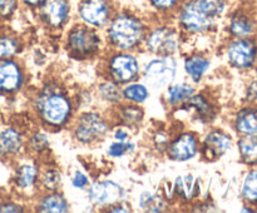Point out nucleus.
<instances>
[{"instance_id":"nucleus-15","label":"nucleus","mask_w":257,"mask_h":213,"mask_svg":"<svg viewBox=\"0 0 257 213\" xmlns=\"http://www.w3.org/2000/svg\"><path fill=\"white\" fill-rule=\"evenodd\" d=\"M28 73L24 64L18 58L0 59V93L13 97L27 88Z\"/></svg>"},{"instance_id":"nucleus-20","label":"nucleus","mask_w":257,"mask_h":213,"mask_svg":"<svg viewBox=\"0 0 257 213\" xmlns=\"http://www.w3.org/2000/svg\"><path fill=\"white\" fill-rule=\"evenodd\" d=\"M211 59L201 50L187 53L182 59V69L187 80L198 85L203 82L211 69Z\"/></svg>"},{"instance_id":"nucleus-10","label":"nucleus","mask_w":257,"mask_h":213,"mask_svg":"<svg viewBox=\"0 0 257 213\" xmlns=\"http://www.w3.org/2000/svg\"><path fill=\"white\" fill-rule=\"evenodd\" d=\"M40 169L42 160L28 154L15 160L12 183L19 197H29L32 199L39 192Z\"/></svg>"},{"instance_id":"nucleus-45","label":"nucleus","mask_w":257,"mask_h":213,"mask_svg":"<svg viewBox=\"0 0 257 213\" xmlns=\"http://www.w3.org/2000/svg\"><path fill=\"white\" fill-rule=\"evenodd\" d=\"M4 97H5V95L3 94V93H0V100H3V99H4Z\"/></svg>"},{"instance_id":"nucleus-6","label":"nucleus","mask_w":257,"mask_h":213,"mask_svg":"<svg viewBox=\"0 0 257 213\" xmlns=\"http://www.w3.org/2000/svg\"><path fill=\"white\" fill-rule=\"evenodd\" d=\"M100 74L103 78L113 80L119 85L141 79L142 62L138 52H123V50H105L99 58Z\"/></svg>"},{"instance_id":"nucleus-23","label":"nucleus","mask_w":257,"mask_h":213,"mask_svg":"<svg viewBox=\"0 0 257 213\" xmlns=\"http://www.w3.org/2000/svg\"><path fill=\"white\" fill-rule=\"evenodd\" d=\"M255 27V19L245 8H237L227 17L226 29L231 38H250Z\"/></svg>"},{"instance_id":"nucleus-28","label":"nucleus","mask_w":257,"mask_h":213,"mask_svg":"<svg viewBox=\"0 0 257 213\" xmlns=\"http://www.w3.org/2000/svg\"><path fill=\"white\" fill-rule=\"evenodd\" d=\"M137 205L143 212L161 213L168 210L170 200L162 193L152 192V190H143L138 195Z\"/></svg>"},{"instance_id":"nucleus-36","label":"nucleus","mask_w":257,"mask_h":213,"mask_svg":"<svg viewBox=\"0 0 257 213\" xmlns=\"http://www.w3.org/2000/svg\"><path fill=\"white\" fill-rule=\"evenodd\" d=\"M171 137H172V132H170L166 128H157L152 133V135H151V145H152V149L157 154L165 155Z\"/></svg>"},{"instance_id":"nucleus-25","label":"nucleus","mask_w":257,"mask_h":213,"mask_svg":"<svg viewBox=\"0 0 257 213\" xmlns=\"http://www.w3.org/2000/svg\"><path fill=\"white\" fill-rule=\"evenodd\" d=\"M52 148V142L49 138V132L44 128L39 127L32 129L27 133V142H25V154L34 157L39 160L48 159V154Z\"/></svg>"},{"instance_id":"nucleus-13","label":"nucleus","mask_w":257,"mask_h":213,"mask_svg":"<svg viewBox=\"0 0 257 213\" xmlns=\"http://www.w3.org/2000/svg\"><path fill=\"white\" fill-rule=\"evenodd\" d=\"M87 192V199L93 207L100 210L120 202H127L128 192L120 183L113 179H95L89 183Z\"/></svg>"},{"instance_id":"nucleus-31","label":"nucleus","mask_w":257,"mask_h":213,"mask_svg":"<svg viewBox=\"0 0 257 213\" xmlns=\"http://www.w3.org/2000/svg\"><path fill=\"white\" fill-rule=\"evenodd\" d=\"M233 127L241 135L257 134V110L250 107L241 109L236 114Z\"/></svg>"},{"instance_id":"nucleus-33","label":"nucleus","mask_w":257,"mask_h":213,"mask_svg":"<svg viewBox=\"0 0 257 213\" xmlns=\"http://www.w3.org/2000/svg\"><path fill=\"white\" fill-rule=\"evenodd\" d=\"M240 157L246 164L257 163V134L242 135L237 142Z\"/></svg>"},{"instance_id":"nucleus-21","label":"nucleus","mask_w":257,"mask_h":213,"mask_svg":"<svg viewBox=\"0 0 257 213\" xmlns=\"http://www.w3.org/2000/svg\"><path fill=\"white\" fill-rule=\"evenodd\" d=\"M171 192H172V199H177L182 204L191 205L196 200L200 199V179L196 178L193 174H191V173L178 175L173 180Z\"/></svg>"},{"instance_id":"nucleus-47","label":"nucleus","mask_w":257,"mask_h":213,"mask_svg":"<svg viewBox=\"0 0 257 213\" xmlns=\"http://www.w3.org/2000/svg\"><path fill=\"white\" fill-rule=\"evenodd\" d=\"M243 2H250V0H243Z\"/></svg>"},{"instance_id":"nucleus-32","label":"nucleus","mask_w":257,"mask_h":213,"mask_svg":"<svg viewBox=\"0 0 257 213\" xmlns=\"http://www.w3.org/2000/svg\"><path fill=\"white\" fill-rule=\"evenodd\" d=\"M183 0H146L151 18L172 19L173 14Z\"/></svg>"},{"instance_id":"nucleus-19","label":"nucleus","mask_w":257,"mask_h":213,"mask_svg":"<svg viewBox=\"0 0 257 213\" xmlns=\"http://www.w3.org/2000/svg\"><path fill=\"white\" fill-rule=\"evenodd\" d=\"M114 125H122L130 130H137L142 127L146 118V112L142 105L132 104V103L122 102L108 110Z\"/></svg>"},{"instance_id":"nucleus-16","label":"nucleus","mask_w":257,"mask_h":213,"mask_svg":"<svg viewBox=\"0 0 257 213\" xmlns=\"http://www.w3.org/2000/svg\"><path fill=\"white\" fill-rule=\"evenodd\" d=\"M225 55L232 68L240 70L250 69L257 58L256 43L251 38H232L226 44Z\"/></svg>"},{"instance_id":"nucleus-17","label":"nucleus","mask_w":257,"mask_h":213,"mask_svg":"<svg viewBox=\"0 0 257 213\" xmlns=\"http://www.w3.org/2000/svg\"><path fill=\"white\" fill-rule=\"evenodd\" d=\"M232 138L221 128H211L201 137L200 157L206 162H216L230 150Z\"/></svg>"},{"instance_id":"nucleus-41","label":"nucleus","mask_w":257,"mask_h":213,"mask_svg":"<svg viewBox=\"0 0 257 213\" xmlns=\"http://www.w3.org/2000/svg\"><path fill=\"white\" fill-rule=\"evenodd\" d=\"M110 134H112L113 140H117V142H128L132 139V130L122 125H113Z\"/></svg>"},{"instance_id":"nucleus-42","label":"nucleus","mask_w":257,"mask_h":213,"mask_svg":"<svg viewBox=\"0 0 257 213\" xmlns=\"http://www.w3.org/2000/svg\"><path fill=\"white\" fill-rule=\"evenodd\" d=\"M47 2L48 0H19L20 8L24 10H28L30 13H35Z\"/></svg>"},{"instance_id":"nucleus-2","label":"nucleus","mask_w":257,"mask_h":213,"mask_svg":"<svg viewBox=\"0 0 257 213\" xmlns=\"http://www.w3.org/2000/svg\"><path fill=\"white\" fill-rule=\"evenodd\" d=\"M150 23L151 17L141 12L131 8H117L103 30L107 49L140 53Z\"/></svg>"},{"instance_id":"nucleus-40","label":"nucleus","mask_w":257,"mask_h":213,"mask_svg":"<svg viewBox=\"0 0 257 213\" xmlns=\"http://www.w3.org/2000/svg\"><path fill=\"white\" fill-rule=\"evenodd\" d=\"M90 182L92 180H90L89 174H87V173L80 169L75 170L72 174V177H70V184L77 190H85Z\"/></svg>"},{"instance_id":"nucleus-29","label":"nucleus","mask_w":257,"mask_h":213,"mask_svg":"<svg viewBox=\"0 0 257 213\" xmlns=\"http://www.w3.org/2000/svg\"><path fill=\"white\" fill-rule=\"evenodd\" d=\"M24 50V42L22 38L10 30L0 32V59L18 58Z\"/></svg>"},{"instance_id":"nucleus-4","label":"nucleus","mask_w":257,"mask_h":213,"mask_svg":"<svg viewBox=\"0 0 257 213\" xmlns=\"http://www.w3.org/2000/svg\"><path fill=\"white\" fill-rule=\"evenodd\" d=\"M187 38L172 19L151 18L141 52L150 57H177L182 53Z\"/></svg>"},{"instance_id":"nucleus-43","label":"nucleus","mask_w":257,"mask_h":213,"mask_svg":"<svg viewBox=\"0 0 257 213\" xmlns=\"http://www.w3.org/2000/svg\"><path fill=\"white\" fill-rule=\"evenodd\" d=\"M132 208L127 204V202H120L117 203V204L112 205V207H108L107 209H104L103 212H109V213H127L132 212Z\"/></svg>"},{"instance_id":"nucleus-38","label":"nucleus","mask_w":257,"mask_h":213,"mask_svg":"<svg viewBox=\"0 0 257 213\" xmlns=\"http://www.w3.org/2000/svg\"><path fill=\"white\" fill-rule=\"evenodd\" d=\"M29 209V204L22 198L5 197L0 199V213H23Z\"/></svg>"},{"instance_id":"nucleus-44","label":"nucleus","mask_w":257,"mask_h":213,"mask_svg":"<svg viewBox=\"0 0 257 213\" xmlns=\"http://www.w3.org/2000/svg\"><path fill=\"white\" fill-rule=\"evenodd\" d=\"M246 97H247L248 102H257V80L251 83L250 87L247 88V94H246Z\"/></svg>"},{"instance_id":"nucleus-7","label":"nucleus","mask_w":257,"mask_h":213,"mask_svg":"<svg viewBox=\"0 0 257 213\" xmlns=\"http://www.w3.org/2000/svg\"><path fill=\"white\" fill-rule=\"evenodd\" d=\"M172 20L187 39L205 37L216 32L220 23L208 17L196 0H183L173 14Z\"/></svg>"},{"instance_id":"nucleus-1","label":"nucleus","mask_w":257,"mask_h":213,"mask_svg":"<svg viewBox=\"0 0 257 213\" xmlns=\"http://www.w3.org/2000/svg\"><path fill=\"white\" fill-rule=\"evenodd\" d=\"M30 110L38 125L48 132L68 129L77 115L74 94L59 79H45L30 98Z\"/></svg>"},{"instance_id":"nucleus-46","label":"nucleus","mask_w":257,"mask_h":213,"mask_svg":"<svg viewBox=\"0 0 257 213\" xmlns=\"http://www.w3.org/2000/svg\"><path fill=\"white\" fill-rule=\"evenodd\" d=\"M74 3H78V2H83V0H73Z\"/></svg>"},{"instance_id":"nucleus-11","label":"nucleus","mask_w":257,"mask_h":213,"mask_svg":"<svg viewBox=\"0 0 257 213\" xmlns=\"http://www.w3.org/2000/svg\"><path fill=\"white\" fill-rule=\"evenodd\" d=\"M117 8L114 0H83L75 3L74 20L103 32Z\"/></svg>"},{"instance_id":"nucleus-34","label":"nucleus","mask_w":257,"mask_h":213,"mask_svg":"<svg viewBox=\"0 0 257 213\" xmlns=\"http://www.w3.org/2000/svg\"><path fill=\"white\" fill-rule=\"evenodd\" d=\"M201 9L210 18L220 22L228 12L230 0H196Z\"/></svg>"},{"instance_id":"nucleus-9","label":"nucleus","mask_w":257,"mask_h":213,"mask_svg":"<svg viewBox=\"0 0 257 213\" xmlns=\"http://www.w3.org/2000/svg\"><path fill=\"white\" fill-rule=\"evenodd\" d=\"M74 5L73 0H48L33 14L40 27L45 30L54 34H62L74 20Z\"/></svg>"},{"instance_id":"nucleus-35","label":"nucleus","mask_w":257,"mask_h":213,"mask_svg":"<svg viewBox=\"0 0 257 213\" xmlns=\"http://www.w3.org/2000/svg\"><path fill=\"white\" fill-rule=\"evenodd\" d=\"M137 145L132 139L128 142H117L113 140L109 145L107 147V157L110 159H119V158L125 157V155H131L136 152Z\"/></svg>"},{"instance_id":"nucleus-22","label":"nucleus","mask_w":257,"mask_h":213,"mask_svg":"<svg viewBox=\"0 0 257 213\" xmlns=\"http://www.w3.org/2000/svg\"><path fill=\"white\" fill-rule=\"evenodd\" d=\"M30 207L40 213H67L70 210V203L62 190L38 192L32 198Z\"/></svg>"},{"instance_id":"nucleus-12","label":"nucleus","mask_w":257,"mask_h":213,"mask_svg":"<svg viewBox=\"0 0 257 213\" xmlns=\"http://www.w3.org/2000/svg\"><path fill=\"white\" fill-rule=\"evenodd\" d=\"M201 135L190 128L172 133L165 157L176 163H186L200 157Z\"/></svg>"},{"instance_id":"nucleus-3","label":"nucleus","mask_w":257,"mask_h":213,"mask_svg":"<svg viewBox=\"0 0 257 213\" xmlns=\"http://www.w3.org/2000/svg\"><path fill=\"white\" fill-rule=\"evenodd\" d=\"M62 43L68 57L78 62L97 60L107 50L103 32L73 20L62 33Z\"/></svg>"},{"instance_id":"nucleus-39","label":"nucleus","mask_w":257,"mask_h":213,"mask_svg":"<svg viewBox=\"0 0 257 213\" xmlns=\"http://www.w3.org/2000/svg\"><path fill=\"white\" fill-rule=\"evenodd\" d=\"M20 9L19 0H0V23L12 20Z\"/></svg>"},{"instance_id":"nucleus-37","label":"nucleus","mask_w":257,"mask_h":213,"mask_svg":"<svg viewBox=\"0 0 257 213\" xmlns=\"http://www.w3.org/2000/svg\"><path fill=\"white\" fill-rule=\"evenodd\" d=\"M242 198L248 203H257V170H250L242 184Z\"/></svg>"},{"instance_id":"nucleus-26","label":"nucleus","mask_w":257,"mask_h":213,"mask_svg":"<svg viewBox=\"0 0 257 213\" xmlns=\"http://www.w3.org/2000/svg\"><path fill=\"white\" fill-rule=\"evenodd\" d=\"M94 97L102 104L107 105L108 110L113 109L123 102L122 85L117 84L108 78H103L97 83L94 90Z\"/></svg>"},{"instance_id":"nucleus-30","label":"nucleus","mask_w":257,"mask_h":213,"mask_svg":"<svg viewBox=\"0 0 257 213\" xmlns=\"http://www.w3.org/2000/svg\"><path fill=\"white\" fill-rule=\"evenodd\" d=\"M150 97L151 89L141 79L128 83L122 87L123 102L143 105L150 99Z\"/></svg>"},{"instance_id":"nucleus-48","label":"nucleus","mask_w":257,"mask_h":213,"mask_svg":"<svg viewBox=\"0 0 257 213\" xmlns=\"http://www.w3.org/2000/svg\"><path fill=\"white\" fill-rule=\"evenodd\" d=\"M256 5H257V0H256Z\"/></svg>"},{"instance_id":"nucleus-14","label":"nucleus","mask_w":257,"mask_h":213,"mask_svg":"<svg viewBox=\"0 0 257 213\" xmlns=\"http://www.w3.org/2000/svg\"><path fill=\"white\" fill-rule=\"evenodd\" d=\"M172 112L183 113L191 123L196 125H202V127L212 124L217 118V107L213 100L206 93L198 92V90L185 104Z\"/></svg>"},{"instance_id":"nucleus-8","label":"nucleus","mask_w":257,"mask_h":213,"mask_svg":"<svg viewBox=\"0 0 257 213\" xmlns=\"http://www.w3.org/2000/svg\"><path fill=\"white\" fill-rule=\"evenodd\" d=\"M180 70L177 57H151L142 64L141 80L151 90L163 92L176 80Z\"/></svg>"},{"instance_id":"nucleus-5","label":"nucleus","mask_w":257,"mask_h":213,"mask_svg":"<svg viewBox=\"0 0 257 213\" xmlns=\"http://www.w3.org/2000/svg\"><path fill=\"white\" fill-rule=\"evenodd\" d=\"M113 125L109 113L93 107L79 110L68 129L77 144L82 147H95L107 139Z\"/></svg>"},{"instance_id":"nucleus-24","label":"nucleus","mask_w":257,"mask_h":213,"mask_svg":"<svg viewBox=\"0 0 257 213\" xmlns=\"http://www.w3.org/2000/svg\"><path fill=\"white\" fill-rule=\"evenodd\" d=\"M196 92H197V87L190 80H181V82L175 80L163 90L162 99L168 109L175 110L185 104Z\"/></svg>"},{"instance_id":"nucleus-27","label":"nucleus","mask_w":257,"mask_h":213,"mask_svg":"<svg viewBox=\"0 0 257 213\" xmlns=\"http://www.w3.org/2000/svg\"><path fill=\"white\" fill-rule=\"evenodd\" d=\"M63 173L57 164H50L48 159L42 162L39 177V192H55L63 188Z\"/></svg>"},{"instance_id":"nucleus-18","label":"nucleus","mask_w":257,"mask_h":213,"mask_svg":"<svg viewBox=\"0 0 257 213\" xmlns=\"http://www.w3.org/2000/svg\"><path fill=\"white\" fill-rule=\"evenodd\" d=\"M27 133L17 125H7L0 129V158L15 162L25 155Z\"/></svg>"}]
</instances>
